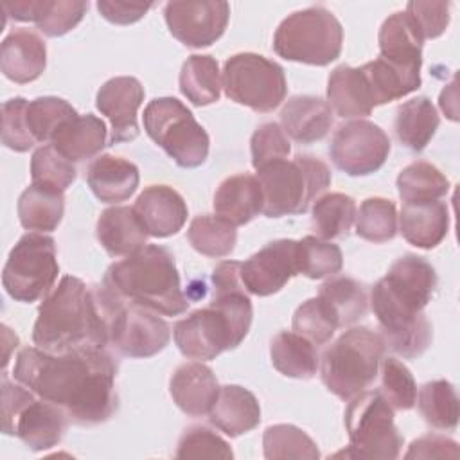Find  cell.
<instances>
[{"mask_svg": "<svg viewBox=\"0 0 460 460\" xmlns=\"http://www.w3.org/2000/svg\"><path fill=\"white\" fill-rule=\"evenodd\" d=\"M13 376L79 426L106 422L119 404L117 361L104 349L54 354L27 347L18 354Z\"/></svg>", "mask_w": 460, "mask_h": 460, "instance_id": "6da1fadb", "label": "cell"}, {"mask_svg": "<svg viewBox=\"0 0 460 460\" xmlns=\"http://www.w3.org/2000/svg\"><path fill=\"white\" fill-rule=\"evenodd\" d=\"M437 288L435 268L419 255L399 257L370 291L372 311L381 327L385 347L410 359L420 356L433 332L422 309Z\"/></svg>", "mask_w": 460, "mask_h": 460, "instance_id": "7a4b0ae2", "label": "cell"}, {"mask_svg": "<svg viewBox=\"0 0 460 460\" xmlns=\"http://www.w3.org/2000/svg\"><path fill=\"white\" fill-rule=\"evenodd\" d=\"M111 295L104 286L90 288L65 275L41 302L32 329L38 349L61 354L83 349H104L110 343Z\"/></svg>", "mask_w": 460, "mask_h": 460, "instance_id": "3957f363", "label": "cell"}, {"mask_svg": "<svg viewBox=\"0 0 460 460\" xmlns=\"http://www.w3.org/2000/svg\"><path fill=\"white\" fill-rule=\"evenodd\" d=\"M104 288L124 302L147 307L165 316L187 311L174 255L158 244H146L113 262L104 275Z\"/></svg>", "mask_w": 460, "mask_h": 460, "instance_id": "277c9868", "label": "cell"}, {"mask_svg": "<svg viewBox=\"0 0 460 460\" xmlns=\"http://www.w3.org/2000/svg\"><path fill=\"white\" fill-rule=\"evenodd\" d=\"M255 178L262 190V214L266 217L304 214L332 180L327 164L311 155L266 164L257 169Z\"/></svg>", "mask_w": 460, "mask_h": 460, "instance_id": "5b68a950", "label": "cell"}, {"mask_svg": "<svg viewBox=\"0 0 460 460\" xmlns=\"http://www.w3.org/2000/svg\"><path fill=\"white\" fill-rule=\"evenodd\" d=\"M383 354L381 334L368 327H350L325 349L320 365L322 383L341 401H350L376 379Z\"/></svg>", "mask_w": 460, "mask_h": 460, "instance_id": "8992f818", "label": "cell"}, {"mask_svg": "<svg viewBox=\"0 0 460 460\" xmlns=\"http://www.w3.org/2000/svg\"><path fill=\"white\" fill-rule=\"evenodd\" d=\"M343 29L325 7H307L284 18L273 36V50L288 59L325 66L341 54Z\"/></svg>", "mask_w": 460, "mask_h": 460, "instance_id": "52a82bcc", "label": "cell"}, {"mask_svg": "<svg viewBox=\"0 0 460 460\" xmlns=\"http://www.w3.org/2000/svg\"><path fill=\"white\" fill-rule=\"evenodd\" d=\"M144 129L183 169L205 164L210 138L190 110L176 97H156L144 108Z\"/></svg>", "mask_w": 460, "mask_h": 460, "instance_id": "ba28073f", "label": "cell"}, {"mask_svg": "<svg viewBox=\"0 0 460 460\" xmlns=\"http://www.w3.org/2000/svg\"><path fill=\"white\" fill-rule=\"evenodd\" d=\"M345 428L350 446L334 456L394 460L401 453L402 437L394 424V408L379 390H363L350 399Z\"/></svg>", "mask_w": 460, "mask_h": 460, "instance_id": "9c48e42d", "label": "cell"}, {"mask_svg": "<svg viewBox=\"0 0 460 460\" xmlns=\"http://www.w3.org/2000/svg\"><path fill=\"white\" fill-rule=\"evenodd\" d=\"M68 420L59 406L36 399L32 390L11 383L7 374H2V429L5 435H16L32 451H45L61 442Z\"/></svg>", "mask_w": 460, "mask_h": 460, "instance_id": "30bf717a", "label": "cell"}, {"mask_svg": "<svg viewBox=\"0 0 460 460\" xmlns=\"http://www.w3.org/2000/svg\"><path fill=\"white\" fill-rule=\"evenodd\" d=\"M59 273L56 243L45 234H25L11 248L2 273L5 293L16 302H36L54 286Z\"/></svg>", "mask_w": 460, "mask_h": 460, "instance_id": "8fae6325", "label": "cell"}, {"mask_svg": "<svg viewBox=\"0 0 460 460\" xmlns=\"http://www.w3.org/2000/svg\"><path fill=\"white\" fill-rule=\"evenodd\" d=\"M223 88L230 101L253 111H273L286 97L284 68L253 52L234 54L225 61Z\"/></svg>", "mask_w": 460, "mask_h": 460, "instance_id": "7c38bea8", "label": "cell"}, {"mask_svg": "<svg viewBox=\"0 0 460 460\" xmlns=\"http://www.w3.org/2000/svg\"><path fill=\"white\" fill-rule=\"evenodd\" d=\"M110 295V343L128 358H151L164 350L171 340V325L158 313Z\"/></svg>", "mask_w": 460, "mask_h": 460, "instance_id": "4fadbf2b", "label": "cell"}, {"mask_svg": "<svg viewBox=\"0 0 460 460\" xmlns=\"http://www.w3.org/2000/svg\"><path fill=\"white\" fill-rule=\"evenodd\" d=\"M388 153V135L377 124L365 119L341 124L329 144L332 164L349 176L376 172L386 162Z\"/></svg>", "mask_w": 460, "mask_h": 460, "instance_id": "5bb4252c", "label": "cell"}, {"mask_svg": "<svg viewBox=\"0 0 460 460\" xmlns=\"http://www.w3.org/2000/svg\"><path fill=\"white\" fill-rule=\"evenodd\" d=\"M172 336L180 352L198 361L214 359L221 352L235 349L244 340L230 318L214 304L178 320Z\"/></svg>", "mask_w": 460, "mask_h": 460, "instance_id": "9a60e30c", "label": "cell"}, {"mask_svg": "<svg viewBox=\"0 0 460 460\" xmlns=\"http://www.w3.org/2000/svg\"><path fill=\"white\" fill-rule=\"evenodd\" d=\"M169 32L187 47L201 49L216 43L230 18V5L219 0L167 2L164 7Z\"/></svg>", "mask_w": 460, "mask_h": 460, "instance_id": "2e32d148", "label": "cell"}, {"mask_svg": "<svg viewBox=\"0 0 460 460\" xmlns=\"http://www.w3.org/2000/svg\"><path fill=\"white\" fill-rule=\"evenodd\" d=\"M243 286L257 296H270L280 291L289 279L298 275L296 241L277 239L268 243L239 268Z\"/></svg>", "mask_w": 460, "mask_h": 460, "instance_id": "e0dca14e", "label": "cell"}, {"mask_svg": "<svg viewBox=\"0 0 460 460\" xmlns=\"http://www.w3.org/2000/svg\"><path fill=\"white\" fill-rule=\"evenodd\" d=\"M142 101L144 86L131 75L111 77L99 88L95 106L111 122L110 144L131 142L138 137L137 115Z\"/></svg>", "mask_w": 460, "mask_h": 460, "instance_id": "ac0fdd59", "label": "cell"}, {"mask_svg": "<svg viewBox=\"0 0 460 460\" xmlns=\"http://www.w3.org/2000/svg\"><path fill=\"white\" fill-rule=\"evenodd\" d=\"M147 235L169 237L178 234L187 221V203L169 185L146 187L133 205Z\"/></svg>", "mask_w": 460, "mask_h": 460, "instance_id": "d6986e66", "label": "cell"}, {"mask_svg": "<svg viewBox=\"0 0 460 460\" xmlns=\"http://www.w3.org/2000/svg\"><path fill=\"white\" fill-rule=\"evenodd\" d=\"M219 388L221 386L217 385L216 374L201 361L180 365L169 381L172 401L183 413L190 417L208 415Z\"/></svg>", "mask_w": 460, "mask_h": 460, "instance_id": "ffe728a7", "label": "cell"}, {"mask_svg": "<svg viewBox=\"0 0 460 460\" xmlns=\"http://www.w3.org/2000/svg\"><path fill=\"white\" fill-rule=\"evenodd\" d=\"M47 66L45 41L29 29H16L2 41L0 68L14 83H31L38 79Z\"/></svg>", "mask_w": 460, "mask_h": 460, "instance_id": "44dd1931", "label": "cell"}, {"mask_svg": "<svg viewBox=\"0 0 460 460\" xmlns=\"http://www.w3.org/2000/svg\"><path fill=\"white\" fill-rule=\"evenodd\" d=\"M88 2L79 0H18L9 7V16L18 22H34L50 38L72 31L84 16Z\"/></svg>", "mask_w": 460, "mask_h": 460, "instance_id": "7402d4cb", "label": "cell"}, {"mask_svg": "<svg viewBox=\"0 0 460 460\" xmlns=\"http://www.w3.org/2000/svg\"><path fill=\"white\" fill-rule=\"evenodd\" d=\"M377 41L379 58L402 70L420 72L424 40L406 13L397 11L390 14L379 29Z\"/></svg>", "mask_w": 460, "mask_h": 460, "instance_id": "603a6c76", "label": "cell"}, {"mask_svg": "<svg viewBox=\"0 0 460 460\" xmlns=\"http://www.w3.org/2000/svg\"><path fill=\"white\" fill-rule=\"evenodd\" d=\"M208 420L225 435L239 437L259 426L261 406L250 390L239 385H226L219 388L208 411Z\"/></svg>", "mask_w": 460, "mask_h": 460, "instance_id": "cb8c5ba5", "label": "cell"}, {"mask_svg": "<svg viewBox=\"0 0 460 460\" xmlns=\"http://www.w3.org/2000/svg\"><path fill=\"white\" fill-rule=\"evenodd\" d=\"M282 129L300 144L322 140L332 126V110L327 101L314 95H295L280 111Z\"/></svg>", "mask_w": 460, "mask_h": 460, "instance_id": "d4e9b609", "label": "cell"}, {"mask_svg": "<svg viewBox=\"0 0 460 460\" xmlns=\"http://www.w3.org/2000/svg\"><path fill=\"white\" fill-rule=\"evenodd\" d=\"M402 237L422 250H431L444 241L449 230V210L444 201L404 203L399 216Z\"/></svg>", "mask_w": 460, "mask_h": 460, "instance_id": "484cf974", "label": "cell"}, {"mask_svg": "<svg viewBox=\"0 0 460 460\" xmlns=\"http://www.w3.org/2000/svg\"><path fill=\"white\" fill-rule=\"evenodd\" d=\"M86 181L99 201L119 203L133 196L138 187L140 174L133 162L111 155H101L90 164Z\"/></svg>", "mask_w": 460, "mask_h": 460, "instance_id": "4316f807", "label": "cell"}, {"mask_svg": "<svg viewBox=\"0 0 460 460\" xmlns=\"http://www.w3.org/2000/svg\"><path fill=\"white\" fill-rule=\"evenodd\" d=\"M214 212L234 226L250 223L262 212V190L252 174H234L223 180L214 194Z\"/></svg>", "mask_w": 460, "mask_h": 460, "instance_id": "83f0119b", "label": "cell"}, {"mask_svg": "<svg viewBox=\"0 0 460 460\" xmlns=\"http://www.w3.org/2000/svg\"><path fill=\"white\" fill-rule=\"evenodd\" d=\"M101 246L111 255H131L146 246L147 232L133 207H110L101 212L95 228Z\"/></svg>", "mask_w": 460, "mask_h": 460, "instance_id": "f1b7e54d", "label": "cell"}, {"mask_svg": "<svg viewBox=\"0 0 460 460\" xmlns=\"http://www.w3.org/2000/svg\"><path fill=\"white\" fill-rule=\"evenodd\" d=\"M327 104L340 117H365L374 110L370 86L361 72L350 65L336 66L327 81Z\"/></svg>", "mask_w": 460, "mask_h": 460, "instance_id": "f546056e", "label": "cell"}, {"mask_svg": "<svg viewBox=\"0 0 460 460\" xmlns=\"http://www.w3.org/2000/svg\"><path fill=\"white\" fill-rule=\"evenodd\" d=\"M106 124L102 119L86 113L75 115L68 122H65L58 133L52 137V146L58 153H61L66 160L84 162L95 155H99L106 146Z\"/></svg>", "mask_w": 460, "mask_h": 460, "instance_id": "4dcf8cb0", "label": "cell"}, {"mask_svg": "<svg viewBox=\"0 0 460 460\" xmlns=\"http://www.w3.org/2000/svg\"><path fill=\"white\" fill-rule=\"evenodd\" d=\"M18 219L25 230L52 232L63 219V190L41 183H31L18 198Z\"/></svg>", "mask_w": 460, "mask_h": 460, "instance_id": "1f68e13d", "label": "cell"}, {"mask_svg": "<svg viewBox=\"0 0 460 460\" xmlns=\"http://www.w3.org/2000/svg\"><path fill=\"white\" fill-rule=\"evenodd\" d=\"M440 124L437 108L429 97L420 95L402 102L395 115V135L402 146L411 151H422L433 138Z\"/></svg>", "mask_w": 460, "mask_h": 460, "instance_id": "d6a6232c", "label": "cell"}, {"mask_svg": "<svg viewBox=\"0 0 460 460\" xmlns=\"http://www.w3.org/2000/svg\"><path fill=\"white\" fill-rule=\"evenodd\" d=\"M270 356L273 367L286 377L311 379L320 367L314 343L289 331H282L271 340Z\"/></svg>", "mask_w": 460, "mask_h": 460, "instance_id": "836d02e7", "label": "cell"}, {"mask_svg": "<svg viewBox=\"0 0 460 460\" xmlns=\"http://www.w3.org/2000/svg\"><path fill=\"white\" fill-rule=\"evenodd\" d=\"M221 74L216 58L194 54L187 58L180 72V90L194 106H207L219 101Z\"/></svg>", "mask_w": 460, "mask_h": 460, "instance_id": "e575fe53", "label": "cell"}, {"mask_svg": "<svg viewBox=\"0 0 460 460\" xmlns=\"http://www.w3.org/2000/svg\"><path fill=\"white\" fill-rule=\"evenodd\" d=\"M320 298H323L338 318L340 327L352 325L368 311L367 289L361 282L350 277H334L320 286Z\"/></svg>", "mask_w": 460, "mask_h": 460, "instance_id": "d590c367", "label": "cell"}, {"mask_svg": "<svg viewBox=\"0 0 460 460\" xmlns=\"http://www.w3.org/2000/svg\"><path fill=\"white\" fill-rule=\"evenodd\" d=\"M417 406L424 420L437 429H455L460 417L458 395L455 386L446 379L429 381L417 394Z\"/></svg>", "mask_w": 460, "mask_h": 460, "instance_id": "8d00e7d4", "label": "cell"}, {"mask_svg": "<svg viewBox=\"0 0 460 460\" xmlns=\"http://www.w3.org/2000/svg\"><path fill=\"white\" fill-rule=\"evenodd\" d=\"M397 190L404 203L435 201L449 192V180L429 162H413L397 176Z\"/></svg>", "mask_w": 460, "mask_h": 460, "instance_id": "74e56055", "label": "cell"}, {"mask_svg": "<svg viewBox=\"0 0 460 460\" xmlns=\"http://www.w3.org/2000/svg\"><path fill=\"white\" fill-rule=\"evenodd\" d=\"M356 219V201L349 194L331 192L313 205L311 226L320 239L345 237Z\"/></svg>", "mask_w": 460, "mask_h": 460, "instance_id": "f35d334b", "label": "cell"}, {"mask_svg": "<svg viewBox=\"0 0 460 460\" xmlns=\"http://www.w3.org/2000/svg\"><path fill=\"white\" fill-rule=\"evenodd\" d=\"M187 239L196 252L207 257H226L237 243V230L219 216H198L190 221Z\"/></svg>", "mask_w": 460, "mask_h": 460, "instance_id": "ab89813d", "label": "cell"}, {"mask_svg": "<svg viewBox=\"0 0 460 460\" xmlns=\"http://www.w3.org/2000/svg\"><path fill=\"white\" fill-rule=\"evenodd\" d=\"M264 456L268 460H289V458H320L316 442L300 428L293 424L268 426L262 435Z\"/></svg>", "mask_w": 460, "mask_h": 460, "instance_id": "60d3db41", "label": "cell"}, {"mask_svg": "<svg viewBox=\"0 0 460 460\" xmlns=\"http://www.w3.org/2000/svg\"><path fill=\"white\" fill-rule=\"evenodd\" d=\"M356 234L370 243H386L397 234V212L392 199L367 198L356 212Z\"/></svg>", "mask_w": 460, "mask_h": 460, "instance_id": "b9f144b4", "label": "cell"}, {"mask_svg": "<svg viewBox=\"0 0 460 460\" xmlns=\"http://www.w3.org/2000/svg\"><path fill=\"white\" fill-rule=\"evenodd\" d=\"M75 115L79 113L70 102L54 95L36 97L27 104V124L36 142L52 140L58 129Z\"/></svg>", "mask_w": 460, "mask_h": 460, "instance_id": "7bdbcfd3", "label": "cell"}, {"mask_svg": "<svg viewBox=\"0 0 460 460\" xmlns=\"http://www.w3.org/2000/svg\"><path fill=\"white\" fill-rule=\"evenodd\" d=\"M296 253L298 273L309 279H323L334 275L343 266L340 246L316 235H305L296 241Z\"/></svg>", "mask_w": 460, "mask_h": 460, "instance_id": "ee69618b", "label": "cell"}, {"mask_svg": "<svg viewBox=\"0 0 460 460\" xmlns=\"http://www.w3.org/2000/svg\"><path fill=\"white\" fill-rule=\"evenodd\" d=\"M338 327L336 314L320 296L305 300L293 314V331L314 345L327 343Z\"/></svg>", "mask_w": 460, "mask_h": 460, "instance_id": "f6af8a7d", "label": "cell"}, {"mask_svg": "<svg viewBox=\"0 0 460 460\" xmlns=\"http://www.w3.org/2000/svg\"><path fill=\"white\" fill-rule=\"evenodd\" d=\"M381 394L394 410H411L417 401V385L410 368L397 358L381 359Z\"/></svg>", "mask_w": 460, "mask_h": 460, "instance_id": "bcb514c9", "label": "cell"}, {"mask_svg": "<svg viewBox=\"0 0 460 460\" xmlns=\"http://www.w3.org/2000/svg\"><path fill=\"white\" fill-rule=\"evenodd\" d=\"M31 176L32 183H41L65 192L74 183L77 171L74 164L50 144L34 151L31 158Z\"/></svg>", "mask_w": 460, "mask_h": 460, "instance_id": "7dc6e473", "label": "cell"}, {"mask_svg": "<svg viewBox=\"0 0 460 460\" xmlns=\"http://www.w3.org/2000/svg\"><path fill=\"white\" fill-rule=\"evenodd\" d=\"M27 104L23 97H13L2 106V144L16 153H25L36 144L27 124Z\"/></svg>", "mask_w": 460, "mask_h": 460, "instance_id": "c3c4849f", "label": "cell"}, {"mask_svg": "<svg viewBox=\"0 0 460 460\" xmlns=\"http://www.w3.org/2000/svg\"><path fill=\"white\" fill-rule=\"evenodd\" d=\"M178 458H232L234 453L216 431L207 426H192L185 429L176 449Z\"/></svg>", "mask_w": 460, "mask_h": 460, "instance_id": "681fc988", "label": "cell"}, {"mask_svg": "<svg viewBox=\"0 0 460 460\" xmlns=\"http://www.w3.org/2000/svg\"><path fill=\"white\" fill-rule=\"evenodd\" d=\"M250 149L252 165L255 169H261L266 164L288 158L291 153V144L288 135L277 122H264L253 131Z\"/></svg>", "mask_w": 460, "mask_h": 460, "instance_id": "f907efd6", "label": "cell"}, {"mask_svg": "<svg viewBox=\"0 0 460 460\" xmlns=\"http://www.w3.org/2000/svg\"><path fill=\"white\" fill-rule=\"evenodd\" d=\"M417 27L422 40L438 38L449 25V2H420L406 4L404 11Z\"/></svg>", "mask_w": 460, "mask_h": 460, "instance_id": "816d5d0a", "label": "cell"}, {"mask_svg": "<svg viewBox=\"0 0 460 460\" xmlns=\"http://www.w3.org/2000/svg\"><path fill=\"white\" fill-rule=\"evenodd\" d=\"M458 455V444L453 438L426 435L410 444L404 458H456Z\"/></svg>", "mask_w": 460, "mask_h": 460, "instance_id": "f5cc1de1", "label": "cell"}, {"mask_svg": "<svg viewBox=\"0 0 460 460\" xmlns=\"http://www.w3.org/2000/svg\"><path fill=\"white\" fill-rule=\"evenodd\" d=\"M153 4H137V2H113V0H99L97 9L102 18L117 25H129L138 22Z\"/></svg>", "mask_w": 460, "mask_h": 460, "instance_id": "db71d44e", "label": "cell"}]
</instances>
